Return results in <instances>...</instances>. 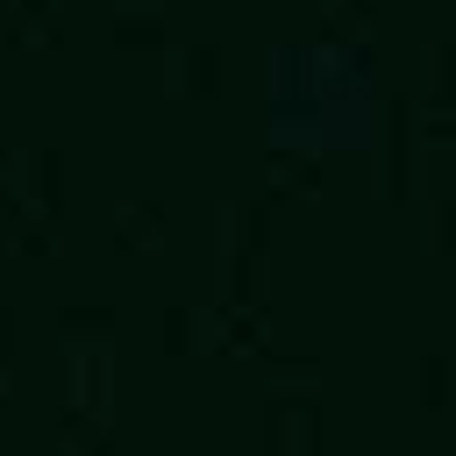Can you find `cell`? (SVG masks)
<instances>
[]
</instances>
